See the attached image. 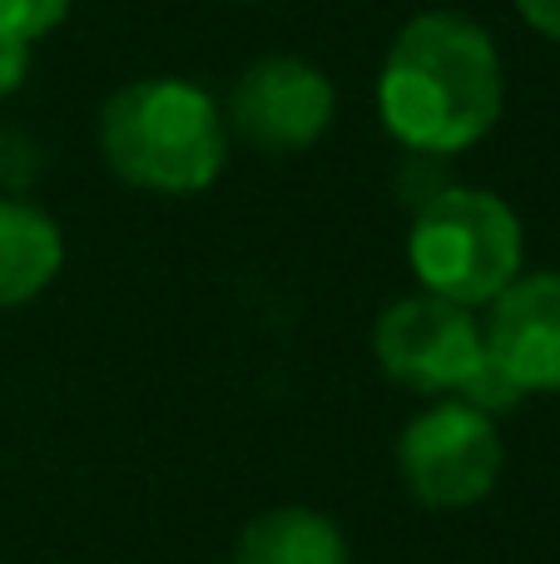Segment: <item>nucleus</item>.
I'll return each mask as SVG.
<instances>
[{
	"instance_id": "obj_11",
	"label": "nucleus",
	"mask_w": 560,
	"mask_h": 564,
	"mask_svg": "<svg viewBox=\"0 0 560 564\" xmlns=\"http://www.w3.org/2000/svg\"><path fill=\"white\" fill-rule=\"evenodd\" d=\"M35 149H30V139L20 134V129L0 124V194H25L30 174H35Z\"/></svg>"
},
{
	"instance_id": "obj_7",
	"label": "nucleus",
	"mask_w": 560,
	"mask_h": 564,
	"mask_svg": "<svg viewBox=\"0 0 560 564\" xmlns=\"http://www.w3.org/2000/svg\"><path fill=\"white\" fill-rule=\"evenodd\" d=\"M486 357L521 397H560V273H521L486 307Z\"/></svg>"
},
{
	"instance_id": "obj_1",
	"label": "nucleus",
	"mask_w": 560,
	"mask_h": 564,
	"mask_svg": "<svg viewBox=\"0 0 560 564\" xmlns=\"http://www.w3.org/2000/svg\"><path fill=\"white\" fill-rule=\"evenodd\" d=\"M506 115V65L492 30L452 6L397 25L377 65V119L417 159H456Z\"/></svg>"
},
{
	"instance_id": "obj_13",
	"label": "nucleus",
	"mask_w": 560,
	"mask_h": 564,
	"mask_svg": "<svg viewBox=\"0 0 560 564\" xmlns=\"http://www.w3.org/2000/svg\"><path fill=\"white\" fill-rule=\"evenodd\" d=\"M511 6H516V15L536 30V35L560 45V0H511Z\"/></svg>"
},
{
	"instance_id": "obj_5",
	"label": "nucleus",
	"mask_w": 560,
	"mask_h": 564,
	"mask_svg": "<svg viewBox=\"0 0 560 564\" xmlns=\"http://www.w3.org/2000/svg\"><path fill=\"white\" fill-rule=\"evenodd\" d=\"M373 357L383 377L412 397H462L486 367V332L472 307L417 288L377 312Z\"/></svg>"
},
{
	"instance_id": "obj_6",
	"label": "nucleus",
	"mask_w": 560,
	"mask_h": 564,
	"mask_svg": "<svg viewBox=\"0 0 560 564\" xmlns=\"http://www.w3.org/2000/svg\"><path fill=\"white\" fill-rule=\"evenodd\" d=\"M224 119L238 144L258 154H303L333 129L337 85L303 55H258L228 85Z\"/></svg>"
},
{
	"instance_id": "obj_2",
	"label": "nucleus",
	"mask_w": 560,
	"mask_h": 564,
	"mask_svg": "<svg viewBox=\"0 0 560 564\" xmlns=\"http://www.w3.org/2000/svg\"><path fill=\"white\" fill-rule=\"evenodd\" d=\"M99 159L119 184L154 198L214 188L234 154L224 105L184 75H144L99 105Z\"/></svg>"
},
{
	"instance_id": "obj_9",
	"label": "nucleus",
	"mask_w": 560,
	"mask_h": 564,
	"mask_svg": "<svg viewBox=\"0 0 560 564\" xmlns=\"http://www.w3.org/2000/svg\"><path fill=\"white\" fill-rule=\"evenodd\" d=\"M228 564H353V545L327 510L268 506L238 530Z\"/></svg>"
},
{
	"instance_id": "obj_4",
	"label": "nucleus",
	"mask_w": 560,
	"mask_h": 564,
	"mask_svg": "<svg viewBox=\"0 0 560 564\" xmlns=\"http://www.w3.org/2000/svg\"><path fill=\"white\" fill-rule=\"evenodd\" d=\"M506 466L502 426L462 397H437L397 436V476L427 510H472L496 490Z\"/></svg>"
},
{
	"instance_id": "obj_8",
	"label": "nucleus",
	"mask_w": 560,
	"mask_h": 564,
	"mask_svg": "<svg viewBox=\"0 0 560 564\" xmlns=\"http://www.w3.org/2000/svg\"><path fill=\"white\" fill-rule=\"evenodd\" d=\"M65 268V228L25 194H0V307L45 297Z\"/></svg>"
},
{
	"instance_id": "obj_3",
	"label": "nucleus",
	"mask_w": 560,
	"mask_h": 564,
	"mask_svg": "<svg viewBox=\"0 0 560 564\" xmlns=\"http://www.w3.org/2000/svg\"><path fill=\"white\" fill-rule=\"evenodd\" d=\"M407 268L432 297L482 312L526 273L521 214L496 188L437 184L407 224Z\"/></svg>"
},
{
	"instance_id": "obj_10",
	"label": "nucleus",
	"mask_w": 560,
	"mask_h": 564,
	"mask_svg": "<svg viewBox=\"0 0 560 564\" xmlns=\"http://www.w3.org/2000/svg\"><path fill=\"white\" fill-rule=\"evenodd\" d=\"M75 0H0V35H15L25 45H40L69 20Z\"/></svg>"
},
{
	"instance_id": "obj_12",
	"label": "nucleus",
	"mask_w": 560,
	"mask_h": 564,
	"mask_svg": "<svg viewBox=\"0 0 560 564\" xmlns=\"http://www.w3.org/2000/svg\"><path fill=\"white\" fill-rule=\"evenodd\" d=\"M30 69H35V45H25L15 35H0V99L20 95Z\"/></svg>"
},
{
	"instance_id": "obj_14",
	"label": "nucleus",
	"mask_w": 560,
	"mask_h": 564,
	"mask_svg": "<svg viewBox=\"0 0 560 564\" xmlns=\"http://www.w3.org/2000/svg\"><path fill=\"white\" fill-rule=\"evenodd\" d=\"M228 6H258V0H228Z\"/></svg>"
}]
</instances>
